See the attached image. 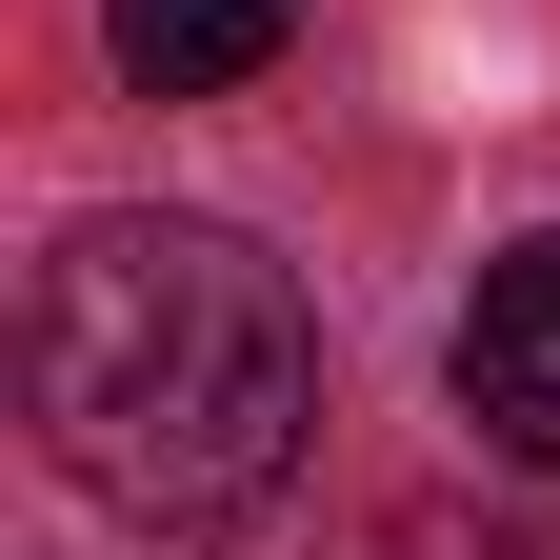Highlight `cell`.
<instances>
[{
    "label": "cell",
    "instance_id": "7a4b0ae2",
    "mask_svg": "<svg viewBox=\"0 0 560 560\" xmlns=\"http://www.w3.org/2000/svg\"><path fill=\"white\" fill-rule=\"evenodd\" d=\"M460 420L560 480V241H501V260H480V301H460Z\"/></svg>",
    "mask_w": 560,
    "mask_h": 560
},
{
    "label": "cell",
    "instance_id": "3957f363",
    "mask_svg": "<svg viewBox=\"0 0 560 560\" xmlns=\"http://www.w3.org/2000/svg\"><path fill=\"white\" fill-rule=\"evenodd\" d=\"M280 40H301V0H101V60L140 101H241Z\"/></svg>",
    "mask_w": 560,
    "mask_h": 560
},
{
    "label": "cell",
    "instance_id": "6da1fadb",
    "mask_svg": "<svg viewBox=\"0 0 560 560\" xmlns=\"http://www.w3.org/2000/svg\"><path fill=\"white\" fill-rule=\"evenodd\" d=\"M21 420L120 521L221 540L320 441V320H301V280H280L241 221L120 200V221H60L40 280H21Z\"/></svg>",
    "mask_w": 560,
    "mask_h": 560
}]
</instances>
